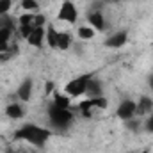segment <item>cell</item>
<instances>
[{"mask_svg":"<svg viewBox=\"0 0 153 153\" xmlns=\"http://www.w3.org/2000/svg\"><path fill=\"white\" fill-rule=\"evenodd\" d=\"M22 7L25 9V11H38V0H22Z\"/></svg>","mask_w":153,"mask_h":153,"instance_id":"cell-20","label":"cell"},{"mask_svg":"<svg viewBox=\"0 0 153 153\" xmlns=\"http://www.w3.org/2000/svg\"><path fill=\"white\" fill-rule=\"evenodd\" d=\"M150 85H152V91H153V76L150 78Z\"/></svg>","mask_w":153,"mask_h":153,"instance_id":"cell-25","label":"cell"},{"mask_svg":"<svg viewBox=\"0 0 153 153\" xmlns=\"http://www.w3.org/2000/svg\"><path fill=\"white\" fill-rule=\"evenodd\" d=\"M53 105L61 107V109H70V96L66 94H61V93H55L53 94Z\"/></svg>","mask_w":153,"mask_h":153,"instance_id":"cell-16","label":"cell"},{"mask_svg":"<svg viewBox=\"0 0 153 153\" xmlns=\"http://www.w3.org/2000/svg\"><path fill=\"white\" fill-rule=\"evenodd\" d=\"M16 94H18L20 102H29V100H30V94H32V80H30V78H25V80L20 84Z\"/></svg>","mask_w":153,"mask_h":153,"instance_id":"cell-9","label":"cell"},{"mask_svg":"<svg viewBox=\"0 0 153 153\" xmlns=\"http://www.w3.org/2000/svg\"><path fill=\"white\" fill-rule=\"evenodd\" d=\"M71 45V38L68 32H59L57 34V48L59 50H68Z\"/></svg>","mask_w":153,"mask_h":153,"instance_id":"cell-14","label":"cell"},{"mask_svg":"<svg viewBox=\"0 0 153 153\" xmlns=\"http://www.w3.org/2000/svg\"><path fill=\"white\" fill-rule=\"evenodd\" d=\"M87 22H89V25H91L94 30H103V29L107 27L102 11H91V13L87 14Z\"/></svg>","mask_w":153,"mask_h":153,"instance_id":"cell-8","label":"cell"},{"mask_svg":"<svg viewBox=\"0 0 153 153\" xmlns=\"http://www.w3.org/2000/svg\"><path fill=\"white\" fill-rule=\"evenodd\" d=\"M126 39H128V34L125 30H121V32H116L112 36H109V38L105 39V45L109 48H119V46H123L126 43Z\"/></svg>","mask_w":153,"mask_h":153,"instance_id":"cell-10","label":"cell"},{"mask_svg":"<svg viewBox=\"0 0 153 153\" xmlns=\"http://www.w3.org/2000/svg\"><path fill=\"white\" fill-rule=\"evenodd\" d=\"M52 91H53V84L48 82V84H46V93H52Z\"/></svg>","mask_w":153,"mask_h":153,"instance_id":"cell-23","label":"cell"},{"mask_svg":"<svg viewBox=\"0 0 153 153\" xmlns=\"http://www.w3.org/2000/svg\"><path fill=\"white\" fill-rule=\"evenodd\" d=\"M13 36V25H5L0 29V45H9V39Z\"/></svg>","mask_w":153,"mask_h":153,"instance_id":"cell-18","label":"cell"},{"mask_svg":"<svg viewBox=\"0 0 153 153\" xmlns=\"http://www.w3.org/2000/svg\"><path fill=\"white\" fill-rule=\"evenodd\" d=\"M59 20L62 22H68V23H75L76 18H78V11H76V5L71 0H64L61 4V9H59V14H57Z\"/></svg>","mask_w":153,"mask_h":153,"instance_id":"cell-5","label":"cell"},{"mask_svg":"<svg viewBox=\"0 0 153 153\" xmlns=\"http://www.w3.org/2000/svg\"><path fill=\"white\" fill-rule=\"evenodd\" d=\"M89 80H91V75H80V76H76V78H73V80H70V82L66 84V87H64L66 94L71 96V98L82 96L84 93H87V84H89Z\"/></svg>","mask_w":153,"mask_h":153,"instance_id":"cell-3","label":"cell"},{"mask_svg":"<svg viewBox=\"0 0 153 153\" xmlns=\"http://www.w3.org/2000/svg\"><path fill=\"white\" fill-rule=\"evenodd\" d=\"M57 34H59V30H55V27L53 25H48V29H46V41H48V46L50 48H57Z\"/></svg>","mask_w":153,"mask_h":153,"instance_id":"cell-13","label":"cell"},{"mask_svg":"<svg viewBox=\"0 0 153 153\" xmlns=\"http://www.w3.org/2000/svg\"><path fill=\"white\" fill-rule=\"evenodd\" d=\"M48 119H50V125L57 130H66L71 121H73V114L70 112V109H61L57 105H50L48 109Z\"/></svg>","mask_w":153,"mask_h":153,"instance_id":"cell-2","label":"cell"},{"mask_svg":"<svg viewBox=\"0 0 153 153\" xmlns=\"http://www.w3.org/2000/svg\"><path fill=\"white\" fill-rule=\"evenodd\" d=\"M14 53H16V50H14L13 46H9V45H0V62L9 61Z\"/></svg>","mask_w":153,"mask_h":153,"instance_id":"cell-17","label":"cell"},{"mask_svg":"<svg viewBox=\"0 0 153 153\" xmlns=\"http://www.w3.org/2000/svg\"><path fill=\"white\" fill-rule=\"evenodd\" d=\"M107 2H119V0H107Z\"/></svg>","mask_w":153,"mask_h":153,"instance_id":"cell-27","label":"cell"},{"mask_svg":"<svg viewBox=\"0 0 153 153\" xmlns=\"http://www.w3.org/2000/svg\"><path fill=\"white\" fill-rule=\"evenodd\" d=\"M152 109H153V102H152V98H148V96H143V98L139 100V103H137L135 114H139V116H146L148 112H152Z\"/></svg>","mask_w":153,"mask_h":153,"instance_id":"cell-12","label":"cell"},{"mask_svg":"<svg viewBox=\"0 0 153 153\" xmlns=\"http://www.w3.org/2000/svg\"><path fill=\"white\" fill-rule=\"evenodd\" d=\"M45 38H46V29H45V27H36V29L29 34L27 43H29L30 46H34V48H41Z\"/></svg>","mask_w":153,"mask_h":153,"instance_id":"cell-7","label":"cell"},{"mask_svg":"<svg viewBox=\"0 0 153 153\" xmlns=\"http://www.w3.org/2000/svg\"><path fill=\"white\" fill-rule=\"evenodd\" d=\"M48 137H50V132L38 125H23L22 128H18L14 132L16 141H27L34 146H43L48 141Z\"/></svg>","mask_w":153,"mask_h":153,"instance_id":"cell-1","label":"cell"},{"mask_svg":"<svg viewBox=\"0 0 153 153\" xmlns=\"http://www.w3.org/2000/svg\"><path fill=\"white\" fill-rule=\"evenodd\" d=\"M5 114L11 119H22L25 111H23V105H20V103H9L5 107Z\"/></svg>","mask_w":153,"mask_h":153,"instance_id":"cell-11","label":"cell"},{"mask_svg":"<svg viewBox=\"0 0 153 153\" xmlns=\"http://www.w3.org/2000/svg\"><path fill=\"white\" fill-rule=\"evenodd\" d=\"M87 93L91 98H96V96H102V87H100V82H96L94 78L89 80L87 84Z\"/></svg>","mask_w":153,"mask_h":153,"instance_id":"cell-15","label":"cell"},{"mask_svg":"<svg viewBox=\"0 0 153 153\" xmlns=\"http://www.w3.org/2000/svg\"><path fill=\"white\" fill-rule=\"evenodd\" d=\"M105 109L107 107V100L103 96H96V98H89V100H84L80 105H78V111L82 112L84 117H91L94 109Z\"/></svg>","mask_w":153,"mask_h":153,"instance_id":"cell-4","label":"cell"},{"mask_svg":"<svg viewBox=\"0 0 153 153\" xmlns=\"http://www.w3.org/2000/svg\"><path fill=\"white\" fill-rule=\"evenodd\" d=\"M76 34H78V38L80 39H93L94 38V34H96V30L89 25V27H80V29L76 30Z\"/></svg>","mask_w":153,"mask_h":153,"instance_id":"cell-19","label":"cell"},{"mask_svg":"<svg viewBox=\"0 0 153 153\" xmlns=\"http://www.w3.org/2000/svg\"><path fill=\"white\" fill-rule=\"evenodd\" d=\"M7 153H27V152H22V150H9Z\"/></svg>","mask_w":153,"mask_h":153,"instance_id":"cell-24","label":"cell"},{"mask_svg":"<svg viewBox=\"0 0 153 153\" xmlns=\"http://www.w3.org/2000/svg\"><path fill=\"white\" fill-rule=\"evenodd\" d=\"M141 153H150V150H144V152H141Z\"/></svg>","mask_w":153,"mask_h":153,"instance_id":"cell-26","label":"cell"},{"mask_svg":"<svg viewBox=\"0 0 153 153\" xmlns=\"http://www.w3.org/2000/svg\"><path fill=\"white\" fill-rule=\"evenodd\" d=\"M13 5V0H0V16H5Z\"/></svg>","mask_w":153,"mask_h":153,"instance_id":"cell-21","label":"cell"},{"mask_svg":"<svg viewBox=\"0 0 153 153\" xmlns=\"http://www.w3.org/2000/svg\"><path fill=\"white\" fill-rule=\"evenodd\" d=\"M146 130L153 134V114L150 116V117H148V121H146Z\"/></svg>","mask_w":153,"mask_h":153,"instance_id":"cell-22","label":"cell"},{"mask_svg":"<svg viewBox=\"0 0 153 153\" xmlns=\"http://www.w3.org/2000/svg\"><path fill=\"white\" fill-rule=\"evenodd\" d=\"M135 109H137V103H135V102H132V100H125L123 103H119L116 114H117V117H121V119L126 121V119H132V117L135 116Z\"/></svg>","mask_w":153,"mask_h":153,"instance_id":"cell-6","label":"cell"}]
</instances>
